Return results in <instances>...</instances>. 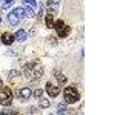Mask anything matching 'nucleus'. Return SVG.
I'll use <instances>...</instances> for the list:
<instances>
[{
  "label": "nucleus",
  "instance_id": "nucleus-1",
  "mask_svg": "<svg viewBox=\"0 0 123 115\" xmlns=\"http://www.w3.org/2000/svg\"><path fill=\"white\" fill-rule=\"evenodd\" d=\"M24 73L26 78L35 80L40 78L44 74V68L39 60H32L26 63L24 67Z\"/></svg>",
  "mask_w": 123,
  "mask_h": 115
},
{
  "label": "nucleus",
  "instance_id": "nucleus-2",
  "mask_svg": "<svg viewBox=\"0 0 123 115\" xmlns=\"http://www.w3.org/2000/svg\"><path fill=\"white\" fill-rule=\"evenodd\" d=\"M64 98L68 104H75L80 99V94L75 87L69 86L65 88L64 90Z\"/></svg>",
  "mask_w": 123,
  "mask_h": 115
},
{
  "label": "nucleus",
  "instance_id": "nucleus-3",
  "mask_svg": "<svg viewBox=\"0 0 123 115\" xmlns=\"http://www.w3.org/2000/svg\"><path fill=\"white\" fill-rule=\"evenodd\" d=\"M13 94L9 87H5L0 91V104L2 106H10L12 103Z\"/></svg>",
  "mask_w": 123,
  "mask_h": 115
},
{
  "label": "nucleus",
  "instance_id": "nucleus-4",
  "mask_svg": "<svg viewBox=\"0 0 123 115\" xmlns=\"http://www.w3.org/2000/svg\"><path fill=\"white\" fill-rule=\"evenodd\" d=\"M54 28L60 38L67 37L71 32V28L68 25H65V22L62 19H58L55 23H54Z\"/></svg>",
  "mask_w": 123,
  "mask_h": 115
},
{
  "label": "nucleus",
  "instance_id": "nucleus-5",
  "mask_svg": "<svg viewBox=\"0 0 123 115\" xmlns=\"http://www.w3.org/2000/svg\"><path fill=\"white\" fill-rule=\"evenodd\" d=\"M45 90L47 94L52 98H55L57 97L58 95L60 94L61 91V88L59 86H55L51 82V81H48L46 83L45 85Z\"/></svg>",
  "mask_w": 123,
  "mask_h": 115
},
{
  "label": "nucleus",
  "instance_id": "nucleus-6",
  "mask_svg": "<svg viewBox=\"0 0 123 115\" xmlns=\"http://www.w3.org/2000/svg\"><path fill=\"white\" fill-rule=\"evenodd\" d=\"M32 95V90L29 87H22L17 92V98L21 100H28Z\"/></svg>",
  "mask_w": 123,
  "mask_h": 115
},
{
  "label": "nucleus",
  "instance_id": "nucleus-7",
  "mask_svg": "<svg viewBox=\"0 0 123 115\" xmlns=\"http://www.w3.org/2000/svg\"><path fill=\"white\" fill-rule=\"evenodd\" d=\"M1 40L2 41V43L6 45H11L15 41V36L12 34H11L8 32H4L2 34Z\"/></svg>",
  "mask_w": 123,
  "mask_h": 115
},
{
  "label": "nucleus",
  "instance_id": "nucleus-8",
  "mask_svg": "<svg viewBox=\"0 0 123 115\" xmlns=\"http://www.w3.org/2000/svg\"><path fill=\"white\" fill-rule=\"evenodd\" d=\"M8 21H9V24L12 26H16L17 25L19 24L21 19L19 18L16 15H15L13 12H11L8 15Z\"/></svg>",
  "mask_w": 123,
  "mask_h": 115
},
{
  "label": "nucleus",
  "instance_id": "nucleus-9",
  "mask_svg": "<svg viewBox=\"0 0 123 115\" xmlns=\"http://www.w3.org/2000/svg\"><path fill=\"white\" fill-rule=\"evenodd\" d=\"M14 36H15V38H16L17 41L18 42L25 41L27 39V38H28L27 33L25 32V31L23 29H19L18 31H17Z\"/></svg>",
  "mask_w": 123,
  "mask_h": 115
},
{
  "label": "nucleus",
  "instance_id": "nucleus-10",
  "mask_svg": "<svg viewBox=\"0 0 123 115\" xmlns=\"http://www.w3.org/2000/svg\"><path fill=\"white\" fill-rule=\"evenodd\" d=\"M60 0H48L47 6L50 11L57 12L59 8Z\"/></svg>",
  "mask_w": 123,
  "mask_h": 115
},
{
  "label": "nucleus",
  "instance_id": "nucleus-11",
  "mask_svg": "<svg viewBox=\"0 0 123 115\" xmlns=\"http://www.w3.org/2000/svg\"><path fill=\"white\" fill-rule=\"evenodd\" d=\"M54 76H55V78H56L58 83L60 86H63L64 84H66L67 82V78L65 77L63 74H62L60 71H56L55 72V74H54Z\"/></svg>",
  "mask_w": 123,
  "mask_h": 115
},
{
  "label": "nucleus",
  "instance_id": "nucleus-12",
  "mask_svg": "<svg viewBox=\"0 0 123 115\" xmlns=\"http://www.w3.org/2000/svg\"><path fill=\"white\" fill-rule=\"evenodd\" d=\"M45 25L47 26V28L49 29H52L54 28V16L51 13H48L45 15Z\"/></svg>",
  "mask_w": 123,
  "mask_h": 115
},
{
  "label": "nucleus",
  "instance_id": "nucleus-13",
  "mask_svg": "<svg viewBox=\"0 0 123 115\" xmlns=\"http://www.w3.org/2000/svg\"><path fill=\"white\" fill-rule=\"evenodd\" d=\"M24 10H25V15H27V17L29 18H34L35 15H36V13H35L34 9L30 6L25 5V8H24Z\"/></svg>",
  "mask_w": 123,
  "mask_h": 115
},
{
  "label": "nucleus",
  "instance_id": "nucleus-14",
  "mask_svg": "<svg viewBox=\"0 0 123 115\" xmlns=\"http://www.w3.org/2000/svg\"><path fill=\"white\" fill-rule=\"evenodd\" d=\"M12 12L20 19H23L25 16V10L23 8H21V7L16 8V9H15Z\"/></svg>",
  "mask_w": 123,
  "mask_h": 115
},
{
  "label": "nucleus",
  "instance_id": "nucleus-15",
  "mask_svg": "<svg viewBox=\"0 0 123 115\" xmlns=\"http://www.w3.org/2000/svg\"><path fill=\"white\" fill-rule=\"evenodd\" d=\"M15 2V0H2V7L3 9H8L12 6Z\"/></svg>",
  "mask_w": 123,
  "mask_h": 115
},
{
  "label": "nucleus",
  "instance_id": "nucleus-16",
  "mask_svg": "<svg viewBox=\"0 0 123 115\" xmlns=\"http://www.w3.org/2000/svg\"><path fill=\"white\" fill-rule=\"evenodd\" d=\"M38 104H39V107H42V108L45 109V108H48V107L50 106V103L46 98H42L40 100Z\"/></svg>",
  "mask_w": 123,
  "mask_h": 115
},
{
  "label": "nucleus",
  "instance_id": "nucleus-17",
  "mask_svg": "<svg viewBox=\"0 0 123 115\" xmlns=\"http://www.w3.org/2000/svg\"><path fill=\"white\" fill-rule=\"evenodd\" d=\"M67 108V106L64 103H60L59 105H58V114H63L65 110H66Z\"/></svg>",
  "mask_w": 123,
  "mask_h": 115
},
{
  "label": "nucleus",
  "instance_id": "nucleus-18",
  "mask_svg": "<svg viewBox=\"0 0 123 115\" xmlns=\"http://www.w3.org/2000/svg\"><path fill=\"white\" fill-rule=\"evenodd\" d=\"M24 4H29V6H30L31 7H33L34 9L37 8V4L36 0H24L23 2Z\"/></svg>",
  "mask_w": 123,
  "mask_h": 115
},
{
  "label": "nucleus",
  "instance_id": "nucleus-19",
  "mask_svg": "<svg viewBox=\"0 0 123 115\" xmlns=\"http://www.w3.org/2000/svg\"><path fill=\"white\" fill-rule=\"evenodd\" d=\"M42 94H43V90L42 89H37L34 92V96L36 98H40Z\"/></svg>",
  "mask_w": 123,
  "mask_h": 115
},
{
  "label": "nucleus",
  "instance_id": "nucleus-20",
  "mask_svg": "<svg viewBox=\"0 0 123 115\" xmlns=\"http://www.w3.org/2000/svg\"><path fill=\"white\" fill-rule=\"evenodd\" d=\"M20 75V73L18 72L16 70H12L9 73V78H14V77H16V76H19Z\"/></svg>",
  "mask_w": 123,
  "mask_h": 115
},
{
  "label": "nucleus",
  "instance_id": "nucleus-21",
  "mask_svg": "<svg viewBox=\"0 0 123 115\" xmlns=\"http://www.w3.org/2000/svg\"><path fill=\"white\" fill-rule=\"evenodd\" d=\"M2 85H3V82H2V79H1V78H0V88H2Z\"/></svg>",
  "mask_w": 123,
  "mask_h": 115
},
{
  "label": "nucleus",
  "instance_id": "nucleus-22",
  "mask_svg": "<svg viewBox=\"0 0 123 115\" xmlns=\"http://www.w3.org/2000/svg\"><path fill=\"white\" fill-rule=\"evenodd\" d=\"M82 55L84 56V49H82Z\"/></svg>",
  "mask_w": 123,
  "mask_h": 115
},
{
  "label": "nucleus",
  "instance_id": "nucleus-23",
  "mask_svg": "<svg viewBox=\"0 0 123 115\" xmlns=\"http://www.w3.org/2000/svg\"><path fill=\"white\" fill-rule=\"evenodd\" d=\"M1 22H2V19H1V18H0V23H1Z\"/></svg>",
  "mask_w": 123,
  "mask_h": 115
}]
</instances>
